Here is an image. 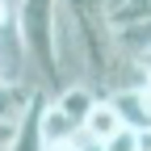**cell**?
Here are the masks:
<instances>
[{
    "label": "cell",
    "instance_id": "9c48e42d",
    "mask_svg": "<svg viewBox=\"0 0 151 151\" xmlns=\"http://www.w3.org/2000/svg\"><path fill=\"white\" fill-rule=\"evenodd\" d=\"M13 134H17V126H0V151L13 143Z\"/></svg>",
    "mask_w": 151,
    "mask_h": 151
},
{
    "label": "cell",
    "instance_id": "ba28073f",
    "mask_svg": "<svg viewBox=\"0 0 151 151\" xmlns=\"http://www.w3.org/2000/svg\"><path fill=\"white\" fill-rule=\"evenodd\" d=\"M84 147V134H76V139H67V143H50V147H42V151H80Z\"/></svg>",
    "mask_w": 151,
    "mask_h": 151
},
{
    "label": "cell",
    "instance_id": "6da1fadb",
    "mask_svg": "<svg viewBox=\"0 0 151 151\" xmlns=\"http://www.w3.org/2000/svg\"><path fill=\"white\" fill-rule=\"evenodd\" d=\"M13 34L21 42L25 63L38 67V76L59 84V50H55V21H59V0H17Z\"/></svg>",
    "mask_w": 151,
    "mask_h": 151
},
{
    "label": "cell",
    "instance_id": "7c38bea8",
    "mask_svg": "<svg viewBox=\"0 0 151 151\" xmlns=\"http://www.w3.org/2000/svg\"><path fill=\"white\" fill-rule=\"evenodd\" d=\"M0 80H4V63H0Z\"/></svg>",
    "mask_w": 151,
    "mask_h": 151
},
{
    "label": "cell",
    "instance_id": "7a4b0ae2",
    "mask_svg": "<svg viewBox=\"0 0 151 151\" xmlns=\"http://www.w3.org/2000/svg\"><path fill=\"white\" fill-rule=\"evenodd\" d=\"M67 21L80 42V63H88L97 76H109L118 42H113V25H109V0H59Z\"/></svg>",
    "mask_w": 151,
    "mask_h": 151
},
{
    "label": "cell",
    "instance_id": "8992f818",
    "mask_svg": "<svg viewBox=\"0 0 151 151\" xmlns=\"http://www.w3.org/2000/svg\"><path fill=\"white\" fill-rule=\"evenodd\" d=\"M38 101H42V97H38ZM38 101L29 105L25 122L17 126V134H13V143H9L4 151H42V143H38V130H34V113H38Z\"/></svg>",
    "mask_w": 151,
    "mask_h": 151
},
{
    "label": "cell",
    "instance_id": "30bf717a",
    "mask_svg": "<svg viewBox=\"0 0 151 151\" xmlns=\"http://www.w3.org/2000/svg\"><path fill=\"white\" fill-rule=\"evenodd\" d=\"M9 21H13V9H9V0H0V29H4Z\"/></svg>",
    "mask_w": 151,
    "mask_h": 151
},
{
    "label": "cell",
    "instance_id": "4fadbf2b",
    "mask_svg": "<svg viewBox=\"0 0 151 151\" xmlns=\"http://www.w3.org/2000/svg\"><path fill=\"white\" fill-rule=\"evenodd\" d=\"M147 59H151V55H147Z\"/></svg>",
    "mask_w": 151,
    "mask_h": 151
},
{
    "label": "cell",
    "instance_id": "52a82bcc",
    "mask_svg": "<svg viewBox=\"0 0 151 151\" xmlns=\"http://www.w3.org/2000/svg\"><path fill=\"white\" fill-rule=\"evenodd\" d=\"M101 151H134V126H122V130H113V134L105 143H97Z\"/></svg>",
    "mask_w": 151,
    "mask_h": 151
},
{
    "label": "cell",
    "instance_id": "5b68a950",
    "mask_svg": "<svg viewBox=\"0 0 151 151\" xmlns=\"http://www.w3.org/2000/svg\"><path fill=\"white\" fill-rule=\"evenodd\" d=\"M92 101H97V97H92V92H88L84 84H71V88H63V92H59V97H55L50 105L59 109V113H67V118H71L76 126H80V122H84V113L92 109Z\"/></svg>",
    "mask_w": 151,
    "mask_h": 151
},
{
    "label": "cell",
    "instance_id": "277c9868",
    "mask_svg": "<svg viewBox=\"0 0 151 151\" xmlns=\"http://www.w3.org/2000/svg\"><path fill=\"white\" fill-rule=\"evenodd\" d=\"M126 122H122V113L113 109V101H92V109L84 113V122H80V134L88 139V143H105L113 130H122Z\"/></svg>",
    "mask_w": 151,
    "mask_h": 151
},
{
    "label": "cell",
    "instance_id": "3957f363",
    "mask_svg": "<svg viewBox=\"0 0 151 151\" xmlns=\"http://www.w3.org/2000/svg\"><path fill=\"white\" fill-rule=\"evenodd\" d=\"M34 101H38V92H29L25 84L0 80V126H21Z\"/></svg>",
    "mask_w": 151,
    "mask_h": 151
},
{
    "label": "cell",
    "instance_id": "8fae6325",
    "mask_svg": "<svg viewBox=\"0 0 151 151\" xmlns=\"http://www.w3.org/2000/svg\"><path fill=\"white\" fill-rule=\"evenodd\" d=\"M80 151H101V147H97V143H88V139H84V147H80Z\"/></svg>",
    "mask_w": 151,
    "mask_h": 151
}]
</instances>
